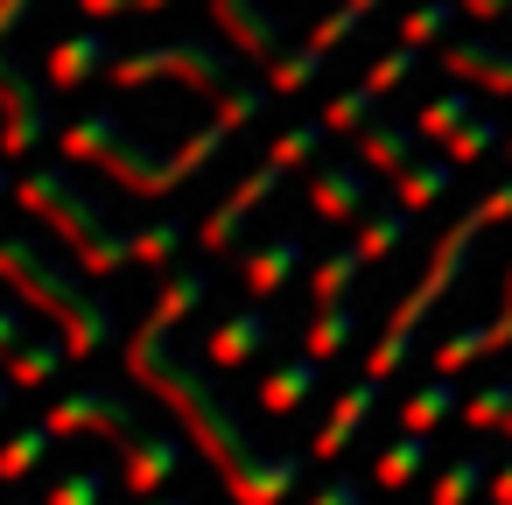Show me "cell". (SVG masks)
Here are the masks:
<instances>
[{"mask_svg":"<svg viewBox=\"0 0 512 505\" xmlns=\"http://www.w3.org/2000/svg\"><path fill=\"white\" fill-rule=\"evenodd\" d=\"M127 372H134V379H141V386L183 421V435L211 456V470H218V484H225L232 505H281V498H295V484H302V456H274V449H260V442L239 428V414L225 407V393H211V379L169 351V337L134 330V337H127Z\"/></svg>","mask_w":512,"mask_h":505,"instance_id":"1","label":"cell"},{"mask_svg":"<svg viewBox=\"0 0 512 505\" xmlns=\"http://www.w3.org/2000/svg\"><path fill=\"white\" fill-rule=\"evenodd\" d=\"M232 134H239V127L211 120V127H204V134H190L176 155H155V148L127 141V127H120L113 113H78V120L64 127V155H71V162L106 169V176H113L120 190H134V197H169V190H183L204 162H218Z\"/></svg>","mask_w":512,"mask_h":505,"instance_id":"2","label":"cell"},{"mask_svg":"<svg viewBox=\"0 0 512 505\" xmlns=\"http://www.w3.org/2000/svg\"><path fill=\"white\" fill-rule=\"evenodd\" d=\"M0 281H8L29 309H43L50 323H57V337L71 344V358H92L99 344H106V330H113V309L92 295V288H78L57 260H43V246L36 239H0Z\"/></svg>","mask_w":512,"mask_h":505,"instance_id":"3","label":"cell"},{"mask_svg":"<svg viewBox=\"0 0 512 505\" xmlns=\"http://www.w3.org/2000/svg\"><path fill=\"white\" fill-rule=\"evenodd\" d=\"M15 197H22L29 218H43V225L78 253V267H85L92 281H106V274H120V267L134 260V232H113V225L71 190L64 169H29V176L15 183Z\"/></svg>","mask_w":512,"mask_h":505,"instance_id":"4","label":"cell"},{"mask_svg":"<svg viewBox=\"0 0 512 505\" xmlns=\"http://www.w3.org/2000/svg\"><path fill=\"white\" fill-rule=\"evenodd\" d=\"M491 218L484 211H463L449 232H442V246L428 253V267H421V281L393 302V316H386V337L372 344V358H365V379H393L400 365H407V351H414V330H421V316L456 288V274H463V260H470V246H477V232H484Z\"/></svg>","mask_w":512,"mask_h":505,"instance_id":"5","label":"cell"},{"mask_svg":"<svg viewBox=\"0 0 512 505\" xmlns=\"http://www.w3.org/2000/svg\"><path fill=\"white\" fill-rule=\"evenodd\" d=\"M155 78H176L190 92H232V64L211 43H155L113 57V85H155Z\"/></svg>","mask_w":512,"mask_h":505,"instance_id":"6","label":"cell"},{"mask_svg":"<svg viewBox=\"0 0 512 505\" xmlns=\"http://www.w3.org/2000/svg\"><path fill=\"white\" fill-rule=\"evenodd\" d=\"M43 134H50V113H43V99H36V78H29L8 50H0V155L22 162V155L43 148Z\"/></svg>","mask_w":512,"mask_h":505,"instance_id":"7","label":"cell"},{"mask_svg":"<svg viewBox=\"0 0 512 505\" xmlns=\"http://www.w3.org/2000/svg\"><path fill=\"white\" fill-rule=\"evenodd\" d=\"M50 428H57V442L64 435H141V414H134V400H120V393H106V386H78V393H57V407H50Z\"/></svg>","mask_w":512,"mask_h":505,"instance_id":"8","label":"cell"},{"mask_svg":"<svg viewBox=\"0 0 512 505\" xmlns=\"http://www.w3.org/2000/svg\"><path fill=\"white\" fill-rule=\"evenodd\" d=\"M281 183H288V169L260 155V169H253L246 183H232V197H225V204L197 225V246H204V253H232V246H239V225H246V218H253L274 190H281Z\"/></svg>","mask_w":512,"mask_h":505,"instance_id":"9","label":"cell"},{"mask_svg":"<svg viewBox=\"0 0 512 505\" xmlns=\"http://www.w3.org/2000/svg\"><path fill=\"white\" fill-rule=\"evenodd\" d=\"M309 211H316V218H330V225H351V218H365V211H372L365 162H358V169H351V162H323V169L309 176Z\"/></svg>","mask_w":512,"mask_h":505,"instance_id":"10","label":"cell"},{"mask_svg":"<svg viewBox=\"0 0 512 505\" xmlns=\"http://www.w3.org/2000/svg\"><path fill=\"white\" fill-rule=\"evenodd\" d=\"M442 71L470 92H491V99H512V50L505 43H449L442 50Z\"/></svg>","mask_w":512,"mask_h":505,"instance_id":"11","label":"cell"},{"mask_svg":"<svg viewBox=\"0 0 512 505\" xmlns=\"http://www.w3.org/2000/svg\"><path fill=\"white\" fill-rule=\"evenodd\" d=\"M274 344V316L253 302V309H239V316H225L211 337H204V358L218 365V372H232V365H246V358H260Z\"/></svg>","mask_w":512,"mask_h":505,"instance_id":"12","label":"cell"},{"mask_svg":"<svg viewBox=\"0 0 512 505\" xmlns=\"http://www.w3.org/2000/svg\"><path fill=\"white\" fill-rule=\"evenodd\" d=\"M106 36L99 29H78V36H64V43H50V57H43V78H50V92H78L85 78H99L106 71Z\"/></svg>","mask_w":512,"mask_h":505,"instance_id":"13","label":"cell"},{"mask_svg":"<svg viewBox=\"0 0 512 505\" xmlns=\"http://www.w3.org/2000/svg\"><path fill=\"white\" fill-rule=\"evenodd\" d=\"M176 470H183V442L176 435H127V491L134 498H155Z\"/></svg>","mask_w":512,"mask_h":505,"instance_id":"14","label":"cell"},{"mask_svg":"<svg viewBox=\"0 0 512 505\" xmlns=\"http://www.w3.org/2000/svg\"><path fill=\"white\" fill-rule=\"evenodd\" d=\"M316 386H323V358L302 351V358H288V365H274L260 379V414H302Z\"/></svg>","mask_w":512,"mask_h":505,"instance_id":"15","label":"cell"},{"mask_svg":"<svg viewBox=\"0 0 512 505\" xmlns=\"http://www.w3.org/2000/svg\"><path fill=\"white\" fill-rule=\"evenodd\" d=\"M372 407H379V379H358V386H344V393H337V407H330V421L316 428V442H309V449L330 463L337 449H351V435L365 428V414H372Z\"/></svg>","mask_w":512,"mask_h":505,"instance_id":"16","label":"cell"},{"mask_svg":"<svg viewBox=\"0 0 512 505\" xmlns=\"http://www.w3.org/2000/svg\"><path fill=\"white\" fill-rule=\"evenodd\" d=\"M204 295H211V274H204V267H176V274L162 281V295H155V309H148V323H141V330L169 337L183 316H197V309H204Z\"/></svg>","mask_w":512,"mask_h":505,"instance_id":"17","label":"cell"},{"mask_svg":"<svg viewBox=\"0 0 512 505\" xmlns=\"http://www.w3.org/2000/svg\"><path fill=\"white\" fill-rule=\"evenodd\" d=\"M295 267H302V239H295V232H281V239L253 246V253H246V288H253V302L281 295V288L295 281Z\"/></svg>","mask_w":512,"mask_h":505,"instance_id":"18","label":"cell"},{"mask_svg":"<svg viewBox=\"0 0 512 505\" xmlns=\"http://www.w3.org/2000/svg\"><path fill=\"white\" fill-rule=\"evenodd\" d=\"M484 484H491V449H456V456L435 470V484H428V505H470Z\"/></svg>","mask_w":512,"mask_h":505,"instance_id":"19","label":"cell"},{"mask_svg":"<svg viewBox=\"0 0 512 505\" xmlns=\"http://www.w3.org/2000/svg\"><path fill=\"white\" fill-rule=\"evenodd\" d=\"M211 15H218V29H225L239 50H253V57H267V50L281 43V22L260 8V0H211Z\"/></svg>","mask_w":512,"mask_h":505,"instance_id":"20","label":"cell"},{"mask_svg":"<svg viewBox=\"0 0 512 505\" xmlns=\"http://www.w3.org/2000/svg\"><path fill=\"white\" fill-rule=\"evenodd\" d=\"M449 183H456V162H449V155H414V162L393 176V204H400V211H428Z\"/></svg>","mask_w":512,"mask_h":505,"instance_id":"21","label":"cell"},{"mask_svg":"<svg viewBox=\"0 0 512 505\" xmlns=\"http://www.w3.org/2000/svg\"><path fill=\"white\" fill-rule=\"evenodd\" d=\"M421 470H428V435H421V428H400V435L379 449V463H372L379 491H407Z\"/></svg>","mask_w":512,"mask_h":505,"instance_id":"22","label":"cell"},{"mask_svg":"<svg viewBox=\"0 0 512 505\" xmlns=\"http://www.w3.org/2000/svg\"><path fill=\"white\" fill-rule=\"evenodd\" d=\"M414 141H421V127H386V120H372V127L358 134V162L400 176V169L414 162Z\"/></svg>","mask_w":512,"mask_h":505,"instance_id":"23","label":"cell"},{"mask_svg":"<svg viewBox=\"0 0 512 505\" xmlns=\"http://www.w3.org/2000/svg\"><path fill=\"white\" fill-rule=\"evenodd\" d=\"M323 64H330V50H316V43H295V50H274L267 57V92H309L316 78H323Z\"/></svg>","mask_w":512,"mask_h":505,"instance_id":"24","label":"cell"},{"mask_svg":"<svg viewBox=\"0 0 512 505\" xmlns=\"http://www.w3.org/2000/svg\"><path fill=\"white\" fill-rule=\"evenodd\" d=\"M64 358H71L64 337H57V344H50V337H22V344L8 351V379H15V386H50V379L64 372Z\"/></svg>","mask_w":512,"mask_h":505,"instance_id":"25","label":"cell"},{"mask_svg":"<svg viewBox=\"0 0 512 505\" xmlns=\"http://www.w3.org/2000/svg\"><path fill=\"white\" fill-rule=\"evenodd\" d=\"M50 442H57V428L50 421H36V428H15L8 442H0V484H22L43 456H50Z\"/></svg>","mask_w":512,"mask_h":505,"instance_id":"26","label":"cell"},{"mask_svg":"<svg viewBox=\"0 0 512 505\" xmlns=\"http://www.w3.org/2000/svg\"><path fill=\"white\" fill-rule=\"evenodd\" d=\"M477 113V99H470V85H449V92H435L421 113H414V127H421V141H449L463 120Z\"/></svg>","mask_w":512,"mask_h":505,"instance_id":"27","label":"cell"},{"mask_svg":"<svg viewBox=\"0 0 512 505\" xmlns=\"http://www.w3.org/2000/svg\"><path fill=\"white\" fill-rule=\"evenodd\" d=\"M358 267H365V253H358V246H337V253H323V260H316V274H309V295H316V309L344 302V295H351V281H358Z\"/></svg>","mask_w":512,"mask_h":505,"instance_id":"28","label":"cell"},{"mask_svg":"<svg viewBox=\"0 0 512 505\" xmlns=\"http://www.w3.org/2000/svg\"><path fill=\"white\" fill-rule=\"evenodd\" d=\"M456 407H463V400H456L449 372H435V379H428L421 393H407V407H400V428H421V435H428V428H442V421H449Z\"/></svg>","mask_w":512,"mask_h":505,"instance_id":"29","label":"cell"},{"mask_svg":"<svg viewBox=\"0 0 512 505\" xmlns=\"http://www.w3.org/2000/svg\"><path fill=\"white\" fill-rule=\"evenodd\" d=\"M407 225H414V211H365V225H358V253L365 260H386L393 246H407Z\"/></svg>","mask_w":512,"mask_h":505,"instance_id":"30","label":"cell"},{"mask_svg":"<svg viewBox=\"0 0 512 505\" xmlns=\"http://www.w3.org/2000/svg\"><path fill=\"white\" fill-rule=\"evenodd\" d=\"M372 106H379V92H372V85H351V92H337V99L323 106V127H330V134H365V127L379 120Z\"/></svg>","mask_w":512,"mask_h":505,"instance_id":"31","label":"cell"},{"mask_svg":"<svg viewBox=\"0 0 512 505\" xmlns=\"http://www.w3.org/2000/svg\"><path fill=\"white\" fill-rule=\"evenodd\" d=\"M491 148H498V113H470V120L442 141V155H449L456 169H470V162H477V155H491Z\"/></svg>","mask_w":512,"mask_h":505,"instance_id":"32","label":"cell"},{"mask_svg":"<svg viewBox=\"0 0 512 505\" xmlns=\"http://www.w3.org/2000/svg\"><path fill=\"white\" fill-rule=\"evenodd\" d=\"M351 330H358V309H344V302H330V309H316V323H309V358H337L344 344H351Z\"/></svg>","mask_w":512,"mask_h":505,"instance_id":"33","label":"cell"},{"mask_svg":"<svg viewBox=\"0 0 512 505\" xmlns=\"http://www.w3.org/2000/svg\"><path fill=\"white\" fill-rule=\"evenodd\" d=\"M456 15H463L456 0H421V8H407V15H400V43L428 50V43H435V36H442V29L456 22Z\"/></svg>","mask_w":512,"mask_h":505,"instance_id":"34","label":"cell"},{"mask_svg":"<svg viewBox=\"0 0 512 505\" xmlns=\"http://www.w3.org/2000/svg\"><path fill=\"white\" fill-rule=\"evenodd\" d=\"M505 414H512V379H484L470 400H463V421L484 435V428H505Z\"/></svg>","mask_w":512,"mask_h":505,"instance_id":"35","label":"cell"},{"mask_svg":"<svg viewBox=\"0 0 512 505\" xmlns=\"http://www.w3.org/2000/svg\"><path fill=\"white\" fill-rule=\"evenodd\" d=\"M43 505H106V470H99V463L64 470V477L50 484V498H43Z\"/></svg>","mask_w":512,"mask_h":505,"instance_id":"36","label":"cell"},{"mask_svg":"<svg viewBox=\"0 0 512 505\" xmlns=\"http://www.w3.org/2000/svg\"><path fill=\"white\" fill-rule=\"evenodd\" d=\"M323 134H330V127H323V113H316V120H295V127H288V134L267 148V162H281V169H302V162L323 148Z\"/></svg>","mask_w":512,"mask_h":505,"instance_id":"37","label":"cell"},{"mask_svg":"<svg viewBox=\"0 0 512 505\" xmlns=\"http://www.w3.org/2000/svg\"><path fill=\"white\" fill-rule=\"evenodd\" d=\"M176 253H183V225H176V218H162V225H141V232H134V260H141V267H169Z\"/></svg>","mask_w":512,"mask_h":505,"instance_id":"38","label":"cell"},{"mask_svg":"<svg viewBox=\"0 0 512 505\" xmlns=\"http://www.w3.org/2000/svg\"><path fill=\"white\" fill-rule=\"evenodd\" d=\"M414 64H421V50H414V43H400V50H386V57H379V64L365 71V85H372V92L386 99L393 85H407V78H414Z\"/></svg>","mask_w":512,"mask_h":505,"instance_id":"39","label":"cell"},{"mask_svg":"<svg viewBox=\"0 0 512 505\" xmlns=\"http://www.w3.org/2000/svg\"><path fill=\"white\" fill-rule=\"evenodd\" d=\"M260 113V85H232V92H218V120L225 127H246Z\"/></svg>","mask_w":512,"mask_h":505,"instance_id":"40","label":"cell"},{"mask_svg":"<svg viewBox=\"0 0 512 505\" xmlns=\"http://www.w3.org/2000/svg\"><path fill=\"white\" fill-rule=\"evenodd\" d=\"M22 337H29V309L22 302H0V358H8Z\"/></svg>","mask_w":512,"mask_h":505,"instance_id":"41","label":"cell"},{"mask_svg":"<svg viewBox=\"0 0 512 505\" xmlns=\"http://www.w3.org/2000/svg\"><path fill=\"white\" fill-rule=\"evenodd\" d=\"M309 505H365V484H358V477H330Z\"/></svg>","mask_w":512,"mask_h":505,"instance_id":"42","label":"cell"},{"mask_svg":"<svg viewBox=\"0 0 512 505\" xmlns=\"http://www.w3.org/2000/svg\"><path fill=\"white\" fill-rule=\"evenodd\" d=\"M477 211H484L491 225H505V218H512V176H505L498 190H484V197H477Z\"/></svg>","mask_w":512,"mask_h":505,"instance_id":"43","label":"cell"},{"mask_svg":"<svg viewBox=\"0 0 512 505\" xmlns=\"http://www.w3.org/2000/svg\"><path fill=\"white\" fill-rule=\"evenodd\" d=\"M29 8H36V0H0V43H8V36L29 22Z\"/></svg>","mask_w":512,"mask_h":505,"instance_id":"44","label":"cell"},{"mask_svg":"<svg viewBox=\"0 0 512 505\" xmlns=\"http://www.w3.org/2000/svg\"><path fill=\"white\" fill-rule=\"evenodd\" d=\"M456 8H463L470 22H498V15H512V0H456Z\"/></svg>","mask_w":512,"mask_h":505,"instance_id":"45","label":"cell"},{"mask_svg":"<svg viewBox=\"0 0 512 505\" xmlns=\"http://www.w3.org/2000/svg\"><path fill=\"white\" fill-rule=\"evenodd\" d=\"M78 8H85V22H113V15L134 8V0H78Z\"/></svg>","mask_w":512,"mask_h":505,"instance_id":"46","label":"cell"},{"mask_svg":"<svg viewBox=\"0 0 512 505\" xmlns=\"http://www.w3.org/2000/svg\"><path fill=\"white\" fill-rule=\"evenodd\" d=\"M484 491H491V505H512V456L491 470V484H484Z\"/></svg>","mask_w":512,"mask_h":505,"instance_id":"47","label":"cell"},{"mask_svg":"<svg viewBox=\"0 0 512 505\" xmlns=\"http://www.w3.org/2000/svg\"><path fill=\"white\" fill-rule=\"evenodd\" d=\"M344 8H351V15H358V22H365V15H372V8H386V0H344Z\"/></svg>","mask_w":512,"mask_h":505,"instance_id":"48","label":"cell"},{"mask_svg":"<svg viewBox=\"0 0 512 505\" xmlns=\"http://www.w3.org/2000/svg\"><path fill=\"white\" fill-rule=\"evenodd\" d=\"M134 8H141V15H162V8H176V0H134Z\"/></svg>","mask_w":512,"mask_h":505,"instance_id":"49","label":"cell"},{"mask_svg":"<svg viewBox=\"0 0 512 505\" xmlns=\"http://www.w3.org/2000/svg\"><path fill=\"white\" fill-rule=\"evenodd\" d=\"M8 400H15V379H0V414H8Z\"/></svg>","mask_w":512,"mask_h":505,"instance_id":"50","label":"cell"},{"mask_svg":"<svg viewBox=\"0 0 512 505\" xmlns=\"http://www.w3.org/2000/svg\"><path fill=\"white\" fill-rule=\"evenodd\" d=\"M141 505H190V498H141Z\"/></svg>","mask_w":512,"mask_h":505,"instance_id":"51","label":"cell"},{"mask_svg":"<svg viewBox=\"0 0 512 505\" xmlns=\"http://www.w3.org/2000/svg\"><path fill=\"white\" fill-rule=\"evenodd\" d=\"M498 435H505V442H512V414H505V428H498Z\"/></svg>","mask_w":512,"mask_h":505,"instance_id":"52","label":"cell"},{"mask_svg":"<svg viewBox=\"0 0 512 505\" xmlns=\"http://www.w3.org/2000/svg\"><path fill=\"white\" fill-rule=\"evenodd\" d=\"M0 197H8V169H0Z\"/></svg>","mask_w":512,"mask_h":505,"instance_id":"53","label":"cell"},{"mask_svg":"<svg viewBox=\"0 0 512 505\" xmlns=\"http://www.w3.org/2000/svg\"><path fill=\"white\" fill-rule=\"evenodd\" d=\"M15 505H36V498H15Z\"/></svg>","mask_w":512,"mask_h":505,"instance_id":"54","label":"cell"}]
</instances>
